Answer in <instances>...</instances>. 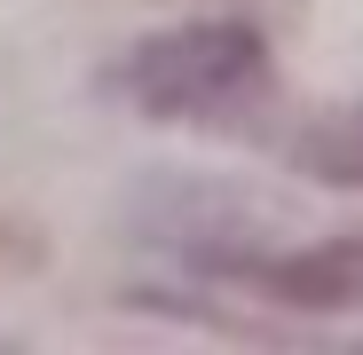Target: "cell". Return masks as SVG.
I'll list each match as a JSON object with an SVG mask.
<instances>
[{"mask_svg": "<svg viewBox=\"0 0 363 355\" xmlns=\"http://www.w3.org/2000/svg\"><path fill=\"white\" fill-rule=\"evenodd\" d=\"M284 150H292L300 174H316V182L363 190V103H355V111H332V118H308Z\"/></svg>", "mask_w": 363, "mask_h": 355, "instance_id": "3", "label": "cell"}, {"mask_svg": "<svg viewBox=\"0 0 363 355\" xmlns=\"http://www.w3.org/2000/svg\"><path fill=\"white\" fill-rule=\"evenodd\" d=\"M277 64L269 40L237 16H206V24H166L150 40H135L111 64V87L127 95L150 118H190V127H213V118H237L269 95Z\"/></svg>", "mask_w": 363, "mask_h": 355, "instance_id": "1", "label": "cell"}, {"mask_svg": "<svg viewBox=\"0 0 363 355\" xmlns=\"http://www.w3.org/2000/svg\"><path fill=\"white\" fill-rule=\"evenodd\" d=\"M213 269L284 316H363V237H324V245H292V253H237Z\"/></svg>", "mask_w": 363, "mask_h": 355, "instance_id": "2", "label": "cell"}]
</instances>
